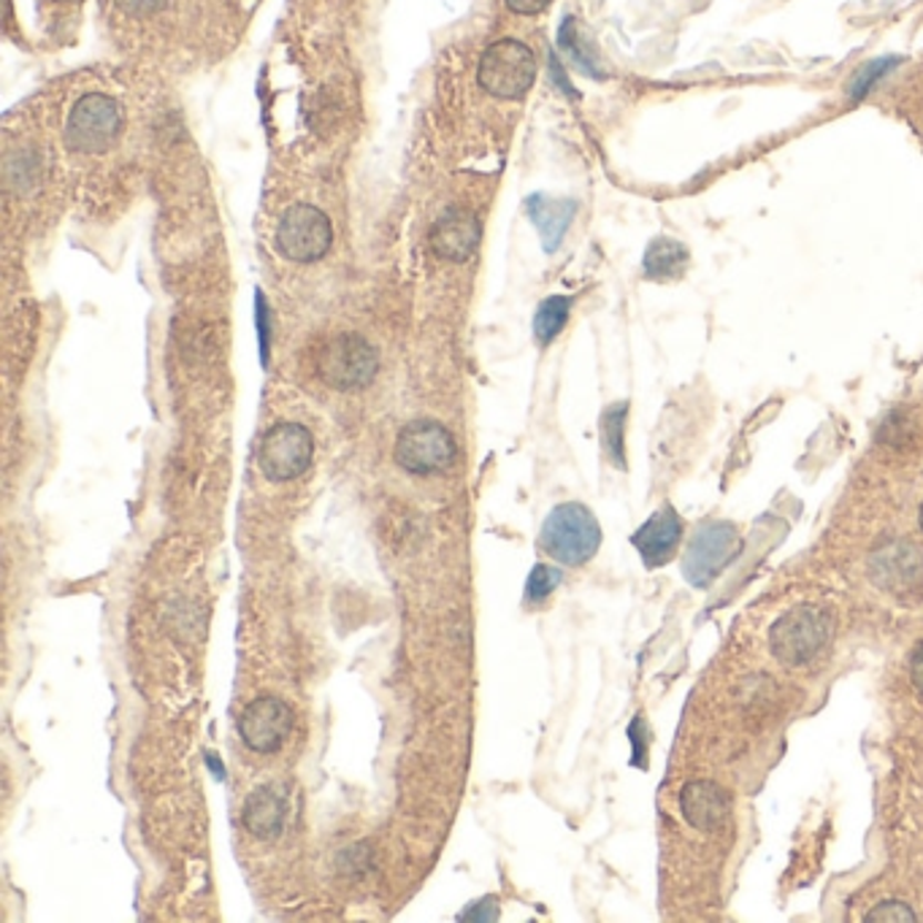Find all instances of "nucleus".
I'll list each match as a JSON object with an SVG mask.
<instances>
[{
  "label": "nucleus",
  "instance_id": "obj_5",
  "mask_svg": "<svg viewBox=\"0 0 923 923\" xmlns=\"http://www.w3.org/2000/svg\"><path fill=\"white\" fill-rule=\"evenodd\" d=\"M455 455L458 445L453 434L436 420H412L396 439V464L417 477L450 469Z\"/></svg>",
  "mask_w": 923,
  "mask_h": 923
},
{
  "label": "nucleus",
  "instance_id": "obj_14",
  "mask_svg": "<svg viewBox=\"0 0 923 923\" xmlns=\"http://www.w3.org/2000/svg\"><path fill=\"white\" fill-rule=\"evenodd\" d=\"M686 263L688 252L680 242H674V239H656L648 252H645V274L658 282L680 276L682 271H686Z\"/></svg>",
  "mask_w": 923,
  "mask_h": 923
},
{
  "label": "nucleus",
  "instance_id": "obj_2",
  "mask_svg": "<svg viewBox=\"0 0 923 923\" xmlns=\"http://www.w3.org/2000/svg\"><path fill=\"white\" fill-rule=\"evenodd\" d=\"M485 92L501 101H518L537 79V60L523 41L504 39L485 49L477 71Z\"/></svg>",
  "mask_w": 923,
  "mask_h": 923
},
{
  "label": "nucleus",
  "instance_id": "obj_11",
  "mask_svg": "<svg viewBox=\"0 0 923 923\" xmlns=\"http://www.w3.org/2000/svg\"><path fill=\"white\" fill-rule=\"evenodd\" d=\"M680 539L682 520L669 504L658 509L653 518L645 520V526L631 537L633 547H637V552L642 556L648 569H658V566H667L672 561L677 547H680Z\"/></svg>",
  "mask_w": 923,
  "mask_h": 923
},
{
  "label": "nucleus",
  "instance_id": "obj_8",
  "mask_svg": "<svg viewBox=\"0 0 923 923\" xmlns=\"http://www.w3.org/2000/svg\"><path fill=\"white\" fill-rule=\"evenodd\" d=\"M740 550L742 541L737 537L734 526H729V523H710V526H701L697 537H693L691 547L686 552V561H682V571L691 580V586L707 588Z\"/></svg>",
  "mask_w": 923,
  "mask_h": 923
},
{
  "label": "nucleus",
  "instance_id": "obj_1",
  "mask_svg": "<svg viewBox=\"0 0 923 923\" xmlns=\"http://www.w3.org/2000/svg\"><path fill=\"white\" fill-rule=\"evenodd\" d=\"M539 547L564 566H582L599 552L601 528L586 504H558L539 531Z\"/></svg>",
  "mask_w": 923,
  "mask_h": 923
},
{
  "label": "nucleus",
  "instance_id": "obj_22",
  "mask_svg": "<svg viewBox=\"0 0 923 923\" xmlns=\"http://www.w3.org/2000/svg\"><path fill=\"white\" fill-rule=\"evenodd\" d=\"M550 3L552 0H507L509 9L518 11V14H539V11H545Z\"/></svg>",
  "mask_w": 923,
  "mask_h": 923
},
{
  "label": "nucleus",
  "instance_id": "obj_15",
  "mask_svg": "<svg viewBox=\"0 0 923 923\" xmlns=\"http://www.w3.org/2000/svg\"><path fill=\"white\" fill-rule=\"evenodd\" d=\"M571 312V298L569 295H550L547 301H541L537 317H534V336L541 347L552 342L564 331L566 320H569Z\"/></svg>",
  "mask_w": 923,
  "mask_h": 923
},
{
  "label": "nucleus",
  "instance_id": "obj_10",
  "mask_svg": "<svg viewBox=\"0 0 923 923\" xmlns=\"http://www.w3.org/2000/svg\"><path fill=\"white\" fill-rule=\"evenodd\" d=\"M479 244V220L471 209L450 206L445 209L430 231V247L439 257L453 263L469 261Z\"/></svg>",
  "mask_w": 923,
  "mask_h": 923
},
{
  "label": "nucleus",
  "instance_id": "obj_20",
  "mask_svg": "<svg viewBox=\"0 0 923 923\" xmlns=\"http://www.w3.org/2000/svg\"><path fill=\"white\" fill-rule=\"evenodd\" d=\"M257 304V338H261V363L268 366V349H271V325H268V306L261 293L255 295Z\"/></svg>",
  "mask_w": 923,
  "mask_h": 923
},
{
  "label": "nucleus",
  "instance_id": "obj_19",
  "mask_svg": "<svg viewBox=\"0 0 923 923\" xmlns=\"http://www.w3.org/2000/svg\"><path fill=\"white\" fill-rule=\"evenodd\" d=\"M561 47L566 49V52L571 54V60H575V63L580 65L582 71L590 73V77H599V68H596V58H594V52H590V49L582 47L580 33H577V24H575V20H566V22L561 24Z\"/></svg>",
  "mask_w": 923,
  "mask_h": 923
},
{
  "label": "nucleus",
  "instance_id": "obj_9",
  "mask_svg": "<svg viewBox=\"0 0 923 923\" xmlns=\"http://www.w3.org/2000/svg\"><path fill=\"white\" fill-rule=\"evenodd\" d=\"M293 710L276 697H261L244 707L239 718L242 742L255 753H276L293 731Z\"/></svg>",
  "mask_w": 923,
  "mask_h": 923
},
{
  "label": "nucleus",
  "instance_id": "obj_4",
  "mask_svg": "<svg viewBox=\"0 0 923 923\" xmlns=\"http://www.w3.org/2000/svg\"><path fill=\"white\" fill-rule=\"evenodd\" d=\"M122 133V109L116 106L114 98L103 92H88L73 103L68 114L65 139L73 150L88 152V155H101L109 146L116 144Z\"/></svg>",
  "mask_w": 923,
  "mask_h": 923
},
{
  "label": "nucleus",
  "instance_id": "obj_17",
  "mask_svg": "<svg viewBox=\"0 0 923 923\" xmlns=\"http://www.w3.org/2000/svg\"><path fill=\"white\" fill-rule=\"evenodd\" d=\"M561 580H564V575H561V569H556V566H547V564L534 566V571L528 575V582H526V605L528 607L545 605V601L552 596V590L561 586Z\"/></svg>",
  "mask_w": 923,
  "mask_h": 923
},
{
  "label": "nucleus",
  "instance_id": "obj_18",
  "mask_svg": "<svg viewBox=\"0 0 923 923\" xmlns=\"http://www.w3.org/2000/svg\"><path fill=\"white\" fill-rule=\"evenodd\" d=\"M902 60L900 58H878L872 60V63H866L861 71H856V77H853V84H851V101H861V98L866 95L875 84L880 82L883 77H889L891 71H894L896 65H900Z\"/></svg>",
  "mask_w": 923,
  "mask_h": 923
},
{
  "label": "nucleus",
  "instance_id": "obj_3",
  "mask_svg": "<svg viewBox=\"0 0 923 923\" xmlns=\"http://www.w3.org/2000/svg\"><path fill=\"white\" fill-rule=\"evenodd\" d=\"M317 374L325 385L336 390H355L368 385L377 374V349L358 334H338L320 347Z\"/></svg>",
  "mask_w": 923,
  "mask_h": 923
},
{
  "label": "nucleus",
  "instance_id": "obj_12",
  "mask_svg": "<svg viewBox=\"0 0 923 923\" xmlns=\"http://www.w3.org/2000/svg\"><path fill=\"white\" fill-rule=\"evenodd\" d=\"M526 212H528V217H531V223L537 225L545 250L556 252L558 247H561L571 220H575L577 203L564 201V199H550V195H531V199L526 201Z\"/></svg>",
  "mask_w": 923,
  "mask_h": 923
},
{
  "label": "nucleus",
  "instance_id": "obj_13",
  "mask_svg": "<svg viewBox=\"0 0 923 923\" xmlns=\"http://www.w3.org/2000/svg\"><path fill=\"white\" fill-rule=\"evenodd\" d=\"M242 821L244 829L257 840H276L285 829V799L268 785L252 791L244 804Z\"/></svg>",
  "mask_w": 923,
  "mask_h": 923
},
{
  "label": "nucleus",
  "instance_id": "obj_16",
  "mask_svg": "<svg viewBox=\"0 0 923 923\" xmlns=\"http://www.w3.org/2000/svg\"><path fill=\"white\" fill-rule=\"evenodd\" d=\"M626 415H629V404L620 402L612 404L601 417V442H605V453L609 455L618 469H626V445H623V428Z\"/></svg>",
  "mask_w": 923,
  "mask_h": 923
},
{
  "label": "nucleus",
  "instance_id": "obj_21",
  "mask_svg": "<svg viewBox=\"0 0 923 923\" xmlns=\"http://www.w3.org/2000/svg\"><path fill=\"white\" fill-rule=\"evenodd\" d=\"M165 3H169V0H122V6H125L128 11H133V14H155Z\"/></svg>",
  "mask_w": 923,
  "mask_h": 923
},
{
  "label": "nucleus",
  "instance_id": "obj_7",
  "mask_svg": "<svg viewBox=\"0 0 923 923\" xmlns=\"http://www.w3.org/2000/svg\"><path fill=\"white\" fill-rule=\"evenodd\" d=\"M315 455V439L298 423H280L263 436L257 464L271 483H291L301 477L312 464Z\"/></svg>",
  "mask_w": 923,
  "mask_h": 923
},
{
  "label": "nucleus",
  "instance_id": "obj_6",
  "mask_svg": "<svg viewBox=\"0 0 923 923\" xmlns=\"http://www.w3.org/2000/svg\"><path fill=\"white\" fill-rule=\"evenodd\" d=\"M334 244L328 214L312 203H295L282 214L276 227V247L293 263H315Z\"/></svg>",
  "mask_w": 923,
  "mask_h": 923
}]
</instances>
